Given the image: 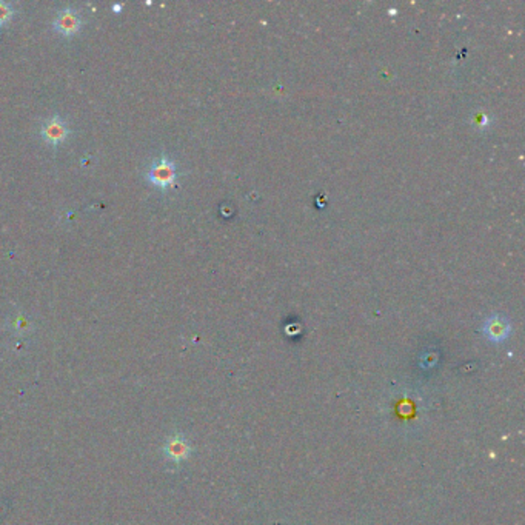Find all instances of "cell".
<instances>
[{"label": "cell", "instance_id": "1", "mask_svg": "<svg viewBox=\"0 0 525 525\" xmlns=\"http://www.w3.org/2000/svg\"><path fill=\"white\" fill-rule=\"evenodd\" d=\"M147 179L155 187L160 189H168L176 184L177 167L173 160L168 159L167 156H162L151 164L147 173Z\"/></svg>", "mask_w": 525, "mask_h": 525}, {"label": "cell", "instance_id": "2", "mask_svg": "<svg viewBox=\"0 0 525 525\" xmlns=\"http://www.w3.org/2000/svg\"><path fill=\"white\" fill-rule=\"evenodd\" d=\"M42 139L51 147H59L60 143L65 142L70 136V128L67 122L62 119L60 116H52L42 125Z\"/></svg>", "mask_w": 525, "mask_h": 525}, {"label": "cell", "instance_id": "3", "mask_svg": "<svg viewBox=\"0 0 525 525\" xmlns=\"http://www.w3.org/2000/svg\"><path fill=\"white\" fill-rule=\"evenodd\" d=\"M52 26L60 35L72 38V35H76L80 28H82V17H80L76 10H72V8H67V10L59 11Z\"/></svg>", "mask_w": 525, "mask_h": 525}, {"label": "cell", "instance_id": "4", "mask_svg": "<svg viewBox=\"0 0 525 525\" xmlns=\"http://www.w3.org/2000/svg\"><path fill=\"white\" fill-rule=\"evenodd\" d=\"M484 333L490 341L501 342L510 334V324L509 321H505L501 314H493L492 318H488L485 321Z\"/></svg>", "mask_w": 525, "mask_h": 525}, {"label": "cell", "instance_id": "5", "mask_svg": "<svg viewBox=\"0 0 525 525\" xmlns=\"http://www.w3.org/2000/svg\"><path fill=\"white\" fill-rule=\"evenodd\" d=\"M164 455L170 460H175V463L187 459L189 455L188 442L185 441L184 436H177V434H175V436H171L167 441L165 447H164Z\"/></svg>", "mask_w": 525, "mask_h": 525}, {"label": "cell", "instance_id": "6", "mask_svg": "<svg viewBox=\"0 0 525 525\" xmlns=\"http://www.w3.org/2000/svg\"><path fill=\"white\" fill-rule=\"evenodd\" d=\"M13 17H14V10H13L11 4L0 2V26H5L6 23H10Z\"/></svg>", "mask_w": 525, "mask_h": 525}, {"label": "cell", "instance_id": "7", "mask_svg": "<svg viewBox=\"0 0 525 525\" xmlns=\"http://www.w3.org/2000/svg\"><path fill=\"white\" fill-rule=\"evenodd\" d=\"M475 122H476V126L477 128H487L488 125H490V119H488V116L484 114V113H479L476 117H475Z\"/></svg>", "mask_w": 525, "mask_h": 525}, {"label": "cell", "instance_id": "8", "mask_svg": "<svg viewBox=\"0 0 525 525\" xmlns=\"http://www.w3.org/2000/svg\"><path fill=\"white\" fill-rule=\"evenodd\" d=\"M14 328H16V330L26 331V330H28V321H26L25 318H17V319L14 321Z\"/></svg>", "mask_w": 525, "mask_h": 525}, {"label": "cell", "instance_id": "9", "mask_svg": "<svg viewBox=\"0 0 525 525\" xmlns=\"http://www.w3.org/2000/svg\"><path fill=\"white\" fill-rule=\"evenodd\" d=\"M113 11H116V13H121V11H122V5H121V4H116V5H113Z\"/></svg>", "mask_w": 525, "mask_h": 525}]
</instances>
